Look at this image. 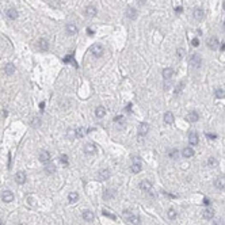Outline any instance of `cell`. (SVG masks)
Instances as JSON below:
<instances>
[{
  "instance_id": "6da1fadb",
  "label": "cell",
  "mask_w": 225,
  "mask_h": 225,
  "mask_svg": "<svg viewBox=\"0 0 225 225\" xmlns=\"http://www.w3.org/2000/svg\"><path fill=\"white\" fill-rule=\"evenodd\" d=\"M122 216L126 218V221L129 222V225H141V220H140V217L136 216V214H133L130 210H123Z\"/></svg>"
},
{
  "instance_id": "7a4b0ae2",
  "label": "cell",
  "mask_w": 225,
  "mask_h": 225,
  "mask_svg": "<svg viewBox=\"0 0 225 225\" xmlns=\"http://www.w3.org/2000/svg\"><path fill=\"white\" fill-rule=\"evenodd\" d=\"M201 64H202V57H201L200 54H197V53L191 54V57L189 58V65L190 67L194 68V69H198V68L201 67Z\"/></svg>"
},
{
  "instance_id": "3957f363",
  "label": "cell",
  "mask_w": 225,
  "mask_h": 225,
  "mask_svg": "<svg viewBox=\"0 0 225 225\" xmlns=\"http://www.w3.org/2000/svg\"><path fill=\"white\" fill-rule=\"evenodd\" d=\"M206 45L209 48L210 50H217V49H220V42L216 38V37H210L209 40L206 41Z\"/></svg>"
},
{
  "instance_id": "277c9868",
  "label": "cell",
  "mask_w": 225,
  "mask_h": 225,
  "mask_svg": "<svg viewBox=\"0 0 225 225\" xmlns=\"http://www.w3.org/2000/svg\"><path fill=\"white\" fill-rule=\"evenodd\" d=\"M216 189L218 190H225V175H218L214 180Z\"/></svg>"
},
{
  "instance_id": "5b68a950",
  "label": "cell",
  "mask_w": 225,
  "mask_h": 225,
  "mask_svg": "<svg viewBox=\"0 0 225 225\" xmlns=\"http://www.w3.org/2000/svg\"><path fill=\"white\" fill-rule=\"evenodd\" d=\"M91 53L95 57H102L103 54V46L99 45V44H95V45L91 46Z\"/></svg>"
},
{
  "instance_id": "8992f818",
  "label": "cell",
  "mask_w": 225,
  "mask_h": 225,
  "mask_svg": "<svg viewBox=\"0 0 225 225\" xmlns=\"http://www.w3.org/2000/svg\"><path fill=\"white\" fill-rule=\"evenodd\" d=\"M110 175H111L110 169H108V168H103V169H100V171L98 172V179H99V180H107L108 178H110Z\"/></svg>"
},
{
  "instance_id": "52a82bcc",
  "label": "cell",
  "mask_w": 225,
  "mask_h": 225,
  "mask_svg": "<svg viewBox=\"0 0 225 225\" xmlns=\"http://www.w3.org/2000/svg\"><path fill=\"white\" fill-rule=\"evenodd\" d=\"M140 189L143 190V191H145V193H149L152 190V183L148 179H144L140 182Z\"/></svg>"
},
{
  "instance_id": "ba28073f",
  "label": "cell",
  "mask_w": 225,
  "mask_h": 225,
  "mask_svg": "<svg viewBox=\"0 0 225 225\" xmlns=\"http://www.w3.org/2000/svg\"><path fill=\"white\" fill-rule=\"evenodd\" d=\"M193 16H194L195 21H202L205 18V11L202 10V8H195L194 11H193Z\"/></svg>"
},
{
  "instance_id": "9c48e42d",
  "label": "cell",
  "mask_w": 225,
  "mask_h": 225,
  "mask_svg": "<svg viewBox=\"0 0 225 225\" xmlns=\"http://www.w3.org/2000/svg\"><path fill=\"white\" fill-rule=\"evenodd\" d=\"M202 217H204L205 220H213V217H214V210L212 209V208H206V209L202 212Z\"/></svg>"
},
{
  "instance_id": "30bf717a",
  "label": "cell",
  "mask_w": 225,
  "mask_h": 225,
  "mask_svg": "<svg viewBox=\"0 0 225 225\" xmlns=\"http://www.w3.org/2000/svg\"><path fill=\"white\" fill-rule=\"evenodd\" d=\"M198 119H200V115H198V112L197 111H190L189 114L186 115V121H187V122L193 123V122H197Z\"/></svg>"
},
{
  "instance_id": "8fae6325",
  "label": "cell",
  "mask_w": 225,
  "mask_h": 225,
  "mask_svg": "<svg viewBox=\"0 0 225 225\" xmlns=\"http://www.w3.org/2000/svg\"><path fill=\"white\" fill-rule=\"evenodd\" d=\"M149 132V125L147 122H141L138 125V134L140 136H145Z\"/></svg>"
},
{
  "instance_id": "7c38bea8",
  "label": "cell",
  "mask_w": 225,
  "mask_h": 225,
  "mask_svg": "<svg viewBox=\"0 0 225 225\" xmlns=\"http://www.w3.org/2000/svg\"><path fill=\"white\" fill-rule=\"evenodd\" d=\"M84 152L87 155H94L95 152H96V145L92 143H88L84 145Z\"/></svg>"
},
{
  "instance_id": "4fadbf2b",
  "label": "cell",
  "mask_w": 225,
  "mask_h": 225,
  "mask_svg": "<svg viewBox=\"0 0 225 225\" xmlns=\"http://www.w3.org/2000/svg\"><path fill=\"white\" fill-rule=\"evenodd\" d=\"M115 197V190L112 189H104V191H103V198L106 201H110L112 200Z\"/></svg>"
},
{
  "instance_id": "5bb4252c",
  "label": "cell",
  "mask_w": 225,
  "mask_h": 225,
  "mask_svg": "<svg viewBox=\"0 0 225 225\" xmlns=\"http://www.w3.org/2000/svg\"><path fill=\"white\" fill-rule=\"evenodd\" d=\"M82 217L84 221H88V222H91V221H94V218H95V214L92 213L91 210H84L82 213Z\"/></svg>"
},
{
  "instance_id": "9a60e30c",
  "label": "cell",
  "mask_w": 225,
  "mask_h": 225,
  "mask_svg": "<svg viewBox=\"0 0 225 225\" xmlns=\"http://www.w3.org/2000/svg\"><path fill=\"white\" fill-rule=\"evenodd\" d=\"M1 200L4 201V202H7V204H8V202H12V201H14V194L11 193L10 190H5L4 193L1 194Z\"/></svg>"
},
{
  "instance_id": "2e32d148",
  "label": "cell",
  "mask_w": 225,
  "mask_h": 225,
  "mask_svg": "<svg viewBox=\"0 0 225 225\" xmlns=\"http://www.w3.org/2000/svg\"><path fill=\"white\" fill-rule=\"evenodd\" d=\"M15 182L18 184H23L26 182V174L23 171H19V172L15 174Z\"/></svg>"
},
{
  "instance_id": "e0dca14e",
  "label": "cell",
  "mask_w": 225,
  "mask_h": 225,
  "mask_svg": "<svg viewBox=\"0 0 225 225\" xmlns=\"http://www.w3.org/2000/svg\"><path fill=\"white\" fill-rule=\"evenodd\" d=\"M189 143H190V145H198L200 138H198V134L195 133V132H191L189 134Z\"/></svg>"
},
{
  "instance_id": "ac0fdd59",
  "label": "cell",
  "mask_w": 225,
  "mask_h": 225,
  "mask_svg": "<svg viewBox=\"0 0 225 225\" xmlns=\"http://www.w3.org/2000/svg\"><path fill=\"white\" fill-rule=\"evenodd\" d=\"M126 16H128L129 19H136L137 18V10L134 8V7H128V10H126Z\"/></svg>"
},
{
  "instance_id": "d6986e66",
  "label": "cell",
  "mask_w": 225,
  "mask_h": 225,
  "mask_svg": "<svg viewBox=\"0 0 225 225\" xmlns=\"http://www.w3.org/2000/svg\"><path fill=\"white\" fill-rule=\"evenodd\" d=\"M96 12H98V10H96V7H95V5L90 4V5L86 7V15H87V16H95V15H96Z\"/></svg>"
},
{
  "instance_id": "ffe728a7",
  "label": "cell",
  "mask_w": 225,
  "mask_h": 225,
  "mask_svg": "<svg viewBox=\"0 0 225 225\" xmlns=\"http://www.w3.org/2000/svg\"><path fill=\"white\" fill-rule=\"evenodd\" d=\"M182 156H183V157H186V159L193 157V156H194V149L190 148V147H186V148L182 151Z\"/></svg>"
},
{
  "instance_id": "44dd1931",
  "label": "cell",
  "mask_w": 225,
  "mask_h": 225,
  "mask_svg": "<svg viewBox=\"0 0 225 225\" xmlns=\"http://www.w3.org/2000/svg\"><path fill=\"white\" fill-rule=\"evenodd\" d=\"M174 114L172 112H169V111H167L165 114H164V122L167 123V125H172L174 123Z\"/></svg>"
},
{
  "instance_id": "7402d4cb",
  "label": "cell",
  "mask_w": 225,
  "mask_h": 225,
  "mask_svg": "<svg viewBox=\"0 0 225 225\" xmlns=\"http://www.w3.org/2000/svg\"><path fill=\"white\" fill-rule=\"evenodd\" d=\"M38 48H40L41 50H48V48H49V42H48V40H45V38H40V40H38Z\"/></svg>"
},
{
  "instance_id": "603a6c76",
  "label": "cell",
  "mask_w": 225,
  "mask_h": 225,
  "mask_svg": "<svg viewBox=\"0 0 225 225\" xmlns=\"http://www.w3.org/2000/svg\"><path fill=\"white\" fill-rule=\"evenodd\" d=\"M50 160V153L48 152V151H42L41 153H40V161L42 163H48Z\"/></svg>"
},
{
  "instance_id": "cb8c5ba5",
  "label": "cell",
  "mask_w": 225,
  "mask_h": 225,
  "mask_svg": "<svg viewBox=\"0 0 225 225\" xmlns=\"http://www.w3.org/2000/svg\"><path fill=\"white\" fill-rule=\"evenodd\" d=\"M172 76H174V69H172V68H165V69H163V77L165 80H169Z\"/></svg>"
},
{
  "instance_id": "d4e9b609",
  "label": "cell",
  "mask_w": 225,
  "mask_h": 225,
  "mask_svg": "<svg viewBox=\"0 0 225 225\" xmlns=\"http://www.w3.org/2000/svg\"><path fill=\"white\" fill-rule=\"evenodd\" d=\"M130 171H132L133 174H138V172L141 171V163H140V161H133V164L130 165Z\"/></svg>"
},
{
  "instance_id": "484cf974",
  "label": "cell",
  "mask_w": 225,
  "mask_h": 225,
  "mask_svg": "<svg viewBox=\"0 0 225 225\" xmlns=\"http://www.w3.org/2000/svg\"><path fill=\"white\" fill-rule=\"evenodd\" d=\"M95 115H96L98 118H102L106 115V107L104 106H98L96 110H95Z\"/></svg>"
},
{
  "instance_id": "4316f807",
  "label": "cell",
  "mask_w": 225,
  "mask_h": 225,
  "mask_svg": "<svg viewBox=\"0 0 225 225\" xmlns=\"http://www.w3.org/2000/svg\"><path fill=\"white\" fill-rule=\"evenodd\" d=\"M14 72H15V65H14V64H7V65L4 67V73H5V75L11 76Z\"/></svg>"
},
{
  "instance_id": "83f0119b",
  "label": "cell",
  "mask_w": 225,
  "mask_h": 225,
  "mask_svg": "<svg viewBox=\"0 0 225 225\" xmlns=\"http://www.w3.org/2000/svg\"><path fill=\"white\" fill-rule=\"evenodd\" d=\"M68 200H69V202H71V204H75V202L79 200V194H77V193H75V191H72V193H69V194H68Z\"/></svg>"
},
{
  "instance_id": "f1b7e54d",
  "label": "cell",
  "mask_w": 225,
  "mask_h": 225,
  "mask_svg": "<svg viewBox=\"0 0 225 225\" xmlns=\"http://www.w3.org/2000/svg\"><path fill=\"white\" fill-rule=\"evenodd\" d=\"M217 165H218L217 159H214V157H209V159H208V167H210V168H216Z\"/></svg>"
},
{
  "instance_id": "f546056e",
  "label": "cell",
  "mask_w": 225,
  "mask_h": 225,
  "mask_svg": "<svg viewBox=\"0 0 225 225\" xmlns=\"http://www.w3.org/2000/svg\"><path fill=\"white\" fill-rule=\"evenodd\" d=\"M7 15H8L10 19H16L18 18V11L15 8H10V10L7 11Z\"/></svg>"
},
{
  "instance_id": "4dcf8cb0",
  "label": "cell",
  "mask_w": 225,
  "mask_h": 225,
  "mask_svg": "<svg viewBox=\"0 0 225 225\" xmlns=\"http://www.w3.org/2000/svg\"><path fill=\"white\" fill-rule=\"evenodd\" d=\"M62 61H64V62H71V64H73L75 67H77L76 61H75V58H73V53H72V54H68V56H65Z\"/></svg>"
},
{
  "instance_id": "1f68e13d",
  "label": "cell",
  "mask_w": 225,
  "mask_h": 225,
  "mask_svg": "<svg viewBox=\"0 0 225 225\" xmlns=\"http://www.w3.org/2000/svg\"><path fill=\"white\" fill-rule=\"evenodd\" d=\"M45 172L46 174H54V172H56V165H54V164H48V165H46L45 167Z\"/></svg>"
},
{
  "instance_id": "d6a6232c",
  "label": "cell",
  "mask_w": 225,
  "mask_h": 225,
  "mask_svg": "<svg viewBox=\"0 0 225 225\" xmlns=\"http://www.w3.org/2000/svg\"><path fill=\"white\" fill-rule=\"evenodd\" d=\"M31 126H33V128H40V126H41V118L40 117L33 118V119H31Z\"/></svg>"
},
{
  "instance_id": "836d02e7",
  "label": "cell",
  "mask_w": 225,
  "mask_h": 225,
  "mask_svg": "<svg viewBox=\"0 0 225 225\" xmlns=\"http://www.w3.org/2000/svg\"><path fill=\"white\" fill-rule=\"evenodd\" d=\"M167 217H168L169 220H175V218L178 217V213H176V210L169 209L168 212H167Z\"/></svg>"
},
{
  "instance_id": "e575fe53",
  "label": "cell",
  "mask_w": 225,
  "mask_h": 225,
  "mask_svg": "<svg viewBox=\"0 0 225 225\" xmlns=\"http://www.w3.org/2000/svg\"><path fill=\"white\" fill-rule=\"evenodd\" d=\"M67 33L68 34H76L77 27L75 25H67Z\"/></svg>"
},
{
  "instance_id": "d590c367",
  "label": "cell",
  "mask_w": 225,
  "mask_h": 225,
  "mask_svg": "<svg viewBox=\"0 0 225 225\" xmlns=\"http://www.w3.org/2000/svg\"><path fill=\"white\" fill-rule=\"evenodd\" d=\"M84 136H86V129H84V128L76 129V137L82 138V137H84Z\"/></svg>"
},
{
  "instance_id": "8d00e7d4",
  "label": "cell",
  "mask_w": 225,
  "mask_h": 225,
  "mask_svg": "<svg viewBox=\"0 0 225 225\" xmlns=\"http://www.w3.org/2000/svg\"><path fill=\"white\" fill-rule=\"evenodd\" d=\"M183 88H184V82H180L178 86H176V88H175V94L176 95H179L180 92L183 91Z\"/></svg>"
},
{
  "instance_id": "74e56055",
  "label": "cell",
  "mask_w": 225,
  "mask_h": 225,
  "mask_svg": "<svg viewBox=\"0 0 225 225\" xmlns=\"http://www.w3.org/2000/svg\"><path fill=\"white\" fill-rule=\"evenodd\" d=\"M214 95H216V98H225V91L221 90V88H218V90H216Z\"/></svg>"
},
{
  "instance_id": "f35d334b",
  "label": "cell",
  "mask_w": 225,
  "mask_h": 225,
  "mask_svg": "<svg viewBox=\"0 0 225 225\" xmlns=\"http://www.w3.org/2000/svg\"><path fill=\"white\" fill-rule=\"evenodd\" d=\"M102 214H103V216H107V217H110L111 220H117V216L112 214V213H110V212H107V210H102Z\"/></svg>"
},
{
  "instance_id": "ab89813d",
  "label": "cell",
  "mask_w": 225,
  "mask_h": 225,
  "mask_svg": "<svg viewBox=\"0 0 225 225\" xmlns=\"http://www.w3.org/2000/svg\"><path fill=\"white\" fill-rule=\"evenodd\" d=\"M60 163H62L64 165H68L69 160H68V156H67V155H61V157H60Z\"/></svg>"
},
{
  "instance_id": "60d3db41",
  "label": "cell",
  "mask_w": 225,
  "mask_h": 225,
  "mask_svg": "<svg viewBox=\"0 0 225 225\" xmlns=\"http://www.w3.org/2000/svg\"><path fill=\"white\" fill-rule=\"evenodd\" d=\"M114 121L117 123H119V125H122V123L125 122V118H123V115H117V117L114 118Z\"/></svg>"
},
{
  "instance_id": "b9f144b4",
  "label": "cell",
  "mask_w": 225,
  "mask_h": 225,
  "mask_svg": "<svg viewBox=\"0 0 225 225\" xmlns=\"http://www.w3.org/2000/svg\"><path fill=\"white\" fill-rule=\"evenodd\" d=\"M168 156L171 159H176V157H178V149H172V151H169Z\"/></svg>"
},
{
  "instance_id": "7bdbcfd3",
  "label": "cell",
  "mask_w": 225,
  "mask_h": 225,
  "mask_svg": "<svg viewBox=\"0 0 225 225\" xmlns=\"http://www.w3.org/2000/svg\"><path fill=\"white\" fill-rule=\"evenodd\" d=\"M191 45H193V46H198V45H200V40H198V38H194V40L191 41Z\"/></svg>"
},
{
  "instance_id": "ee69618b",
  "label": "cell",
  "mask_w": 225,
  "mask_h": 225,
  "mask_svg": "<svg viewBox=\"0 0 225 225\" xmlns=\"http://www.w3.org/2000/svg\"><path fill=\"white\" fill-rule=\"evenodd\" d=\"M183 53H184L183 49H178V52H176V54H178V57H179V58H182V57H183Z\"/></svg>"
},
{
  "instance_id": "f6af8a7d",
  "label": "cell",
  "mask_w": 225,
  "mask_h": 225,
  "mask_svg": "<svg viewBox=\"0 0 225 225\" xmlns=\"http://www.w3.org/2000/svg\"><path fill=\"white\" fill-rule=\"evenodd\" d=\"M206 137H208V138H212V140H216V138H217V136H216V134H213V133H206Z\"/></svg>"
},
{
  "instance_id": "bcb514c9",
  "label": "cell",
  "mask_w": 225,
  "mask_h": 225,
  "mask_svg": "<svg viewBox=\"0 0 225 225\" xmlns=\"http://www.w3.org/2000/svg\"><path fill=\"white\" fill-rule=\"evenodd\" d=\"M214 225H224V222H222V220H221V218H218V220L214 221Z\"/></svg>"
},
{
  "instance_id": "7dc6e473",
  "label": "cell",
  "mask_w": 225,
  "mask_h": 225,
  "mask_svg": "<svg viewBox=\"0 0 225 225\" xmlns=\"http://www.w3.org/2000/svg\"><path fill=\"white\" fill-rule=\"evenodd\" d=\"M94 33H95L94 30H91V29H87V34H88V35H94Z\"/></svg>"
},
{
  "instance_id": "c3c4849f",
  "label": "cell",
  "mask_w": 225,
  "mask_h": 225,
  "mask_svg": "<svg viewBox=\"0 0 225 225\" xmlns=\"http://www.w3.org/2000/svg\"><path fill=\"white\" fill-rule=\"evenodd\" d=\"M182 11H183V8H182V7H176V8H175V12H182Z\"/></svg>"
},
{
  "instance_id": "681fc988",
  "label": "cell",
  "mask_w": 225,
  "mask_h": 225,
  "mask_svg": "<svg viewBox=\"0 0 225 225\" xmlns=\"http://www.w3.org/2000/svg\"><path fill=\"white\" fill-rule=\"evenodd\" d=\"M204 204H205V205H209V204H210V201L208 200V198H205V200H204Z\"/></svg>"
},
{
  "instance_id": "f907efd6",
  "label": "cell",
  "mask_w": 225,
  "mask_h": 225,
  "mask_svg": "<svg viewBox=\"0 0 225 225\" xmlns=\"http://www.w3.org/2000/svg\"><path fill=\"white\" fill-rule=\"evenodd\" d=\"M130 108H132V104H128V106H126V110H128V111H130Z\"/></svg>"
},
{
  "instance_id": "816d5d0a",
  "label": "cell",
  "mask_w": 225,
  "mask_h": 225,
  "mask_svg": "<svg viewBox=\"0 0 225 225\" xmlns=\"http://www.w3.org/2000/svg\"><path fill=\"white\" fill-rule=\"evenodd\" d=\"M220 49H221V50H225V42H224V44H222V45H221V48H220Z\"/></svg>"
},
{
  "instance_id": "f5cc1de1",
  "label": "cell",
  "mask_w": 225,
  "mask_h": 225,
  "mask_svg": "<svg viewBox=\"0 0 225 225\" xmlns=\"http://www.w3.org/2000/svg\"><path fill=\"white\" fill-rule=\"evenodd\" d=\"M138 3H140V4H143V3H145V0H138Z\"/></svg>"
},
{
  "instance_id": "db71d44e",
  "label": "cell",
  "mask_w": 225,
  "mask_h": 225,
  "mask_svg": "<svg viewBox=\"0 0 225 225\" xmlns=\"http://www.w3.org/2000/svg\"><path fill=\"white\" fill-rule=\"evenodd\" d=\"M0 225H3V221H1V218H0Z\"/></svg>"
},
{
  "instance_id": "11a10c76",
  "label": "cell",
  "mask_w": 225,
  "mask_h": 225,
  "mask_svg": "<svg viewBox=\"0 0 225 225\" xmlns=\"http://www.w3.org/2000/svg\"><path fill=\"white\" fill-rule=\"evenodd\" d=\"M224 30H225V21H224Z\"/></svg>"
},
{
  "instance_id": "9f6ffc18",
  "label": "cell",
  "mask_w": 225,
  "mask_h": 225,
  "mask_svg": "<svg viewBox=\"0 0 225 225\" xmlns=\"http://www.w3.org/2000/svg\"><path fill=\"white\" fill-rule=\"evenodd\" d=\"M224 10H225V3H224Z\"/></svg>"
}]
</instances>
